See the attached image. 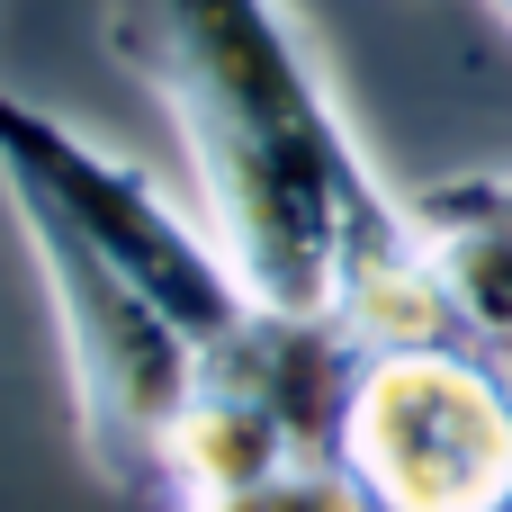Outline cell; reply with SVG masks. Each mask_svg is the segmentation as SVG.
<instances>
[{
	"label": "cell",
	"instance_id": "1",
	"mask_svg": "<svg viewBox=\"0 0 512 512\" xmlns=\"http://www.w3.org/2000/svg\"><path fill=\"white\" fill-rule=\"evenodd\" d=\"M108 54L162 99L198 216L279 315H333L369 351L459 333L414 198L360 153L288 0H108Z\"/></svg>",
	"mask_w": 512,
	"mask_h": 512
},
{
	"label": "cell",
	"instance_id": "2",
	"mask_svg": "<svg viewBox=\"0 0 512 512\" xmlns=\"http://www.w3.org/2000/svg\"><path fill=\"white\" fill-rule=\"evenodd\" d=\"M27 252H36V279L54 297V333H63V378H72V423H81V450L90 468L117 486V495H162V450L207 378V351L171 324V306H153L108 252H90L72 234V216H54L45 198H18L0 189Z\"/></svg>",
	"mask_w": 512,
	"mask_h": 512
},
{
	"label": "cell",
	"instance_id": "3",
	"mask_svg": "<svg viewBox=\"0 0 512 512\" xmlns=\"http://www.w3.org/2000/svg\"><path fill=\"white\" fill-rule=\"evenodd\" d=\"M333 459L378 512H512V369L504 351L441 333L351 369Z\"/></svg>",
	"mask_w": 512,
	"mask_h": 512
},
{
	"label": "cell",
	"instance_id": "4",
	"mask_svg": "<svg viewBox=\"0 0 512 512\" xmlns=\"http://www.w3.org/2000/svg\"><path fill=\"white\" fill-rule=\"evenodd\" d=\"M0 189L45 198L54 216H72V234L90 252H108L153 306H171V324L207 360L261 315V297L243 288V270L225 261V243L207 234V216L171 207V189L144 162L90 144L81 126H63L54 108H36L18 90H0Z\"/></svg>",
	"mask_w": 512,
	"mask_h": 512
},
{
	"label": "cell",
	"instance_id": "5",
	"mask_svg": "<svg viewBox=\"0 0 512 512\" xmlns=\"http://www.w3.org/2000/svg\"><path fill=\"white\" fill-rule=\"evenodd\" d=\"M162 512H378L360 495V477L333 459V450H315V459H297V468H279V477H261V486H234V495H180V504Z\"/></svg>",
	"mask_w": 512,
	"mask_h": 512
},
{
	"label": "cell",
	"instance_id": "6",
	"mask_svg": "<svg viewBox=\"0 0 512 512\" xmlns=\"http://www.w3.org/2000/svg\"><path fill=\"white\" fill-rule=\"evenodd\" d=\"M459 207H477V216H504L512 225V171H477V180H441Z\"/></svg>",
	"mask_w": 512,
	"mask_h": 512
},
{
	"label": "cell",
	"instance_id": "7",
	"mask_svg": "<svg viewBox=\"0 0 512 512\" xmlns=\"http://www.w3.org/2000/svg\"><path fill=\"white\" fill-rule=\"evenodd\" d=\"M495 18H504V27H512V0H495Z\"/></svg>",
	"mask_w": 512,
	"mask_h": 512
}]
</instances>
